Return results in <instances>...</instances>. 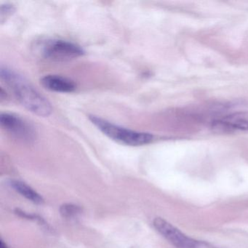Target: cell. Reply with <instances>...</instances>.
<instances>
[{
    "label": "cell",
    "instance_id": "1",
    "mask_svg": "<svg viewBox=\"0 0 248 248\" xmlns=\"http://www.w3.org/2000/svg\"><path fill=\"white\" fill-rule=\"evenodd\" d=\"M0 75L18 101L27 109L40 117H48L51 114L50 103L24 78L3 66L1 67Z\"/></svg>",
    "mask_w": 248,
    "mask_h": 248
},
{
    "label": "cell",
    "instance_id": "2",
    "mask_svg": "<svg viewBox=\"0 0 248 248\" xmlns=\"http://www.w3.org/2000/svg\"><path fill=\"white\" fill-rule=\"evenodd\" d=\"M90 120L105 136L121 144L130 146H143L150 143L153 139V136L150 133L124 128L96 116H91Z\"/></svg>",
    "mask_w": 248,
    "mask_h": 248
},
{
    "label": "cell",
    "instance_id": "3",
    "mask_svg": "<svg viewBox=\"0 0 248 248\" xmlns=\"http://www.w3.org/2000/svg\"><path fill=\"white\" fill-rule=\"evenodd\" d=\"M153 225L155 229L176 248H216L202 241L196 240L186 236L179 229L161 217H156Z\"/></svg>",
    "mask_w": 248,
    "mask_h": 248
},
{
    "label": "cell",
    "instance_id": "4",
    "mask_svg": "<svg viewBox=\"0 0 248 248\" xmlns=\"http://www.w3.org/2000/svg\"><path fill=\"white\" fill-rule=\"evenodd\" d=\"M43 56L54 62H66L80 57L85 53L80 46L62 40L47 41L43 46Z\"/></svg>",
    "mask_w": 248,
    "mask_h": 248
},
{
    "label": "cell",
    "instance_id": "5",
    "mask_svg": "<svg viewBox=\"0 0 248 248\" xmlns=\"http://www.w3.org/2000/svg\"><path fill=\"white\" fill-rule=\"evenodd\" d=\"M0 123L2 128L13 137L24 140L31 141L35 137L33 127L18 116L10 113H2Z\"/></svg>",
    "mask_w": 248,
    "mask_h": 248
},
{
    "label": "cell",
    "instance_id": "6",
    "mask_svg": "<svg viewBox=\"0 0 248 248\" xmlns=\"http://www.w3.org/2000/svg\"><path fill=\"white\" fill-rule=\"evenodd\" d=\"M41 84L46 89L56 93H72L76 89L73 81L59 75H46L42 78Z\"/></svg>",
    "mask_w": 248,
    "mask_h": 248
},
{
    "label": "cell",
    "instance_id": "7",
    "mask_svg": "<svg viewBox=\"0 0 248 248\" xmlns=\"http://www.w3.org/2000/svg\"><path fill=\"white\" fill-rule=\"evenodd\" d=\"M11 185L17 192L35 204H42L44 202L43 197L25 183L19 181H12Z\"/></svg>",
    "mask_w": 248,
    "mask_h": 248
},
{
    "label": "cell",
    "instance_id": "8",
    "mask_svg": "<svg viewBox=\"0 0 248 248\" xmlns=\"http://www.w3.org/2000/svg\"><path fill=\"white\" fill-rule=\"evenodd\" d=\"M81 213V209L78 206L74 204H63L61 207V213L65 217H73L78 216Z\"/></svg>",
    "mask_w": 248,
    "mask_h": 248
},
{
    "label": "cell",
    "instance_id": "9",
    "mask_svg": "<svg viewBox=\"0 0 248 248\" xmlns=\"http://www.w3.org/2000/svg\"><path fill=\"white\" fill-rule=\"evenodd\" d=\"M15 9L14 7L11 5H3L0 8V18H1V23H3L6 18H9L13 14H14Z\"/></svg>",
    "mask_w": 248,
    "mask_h": 248
},
{
    "label": "cell",
    "instance_id": "10",
    "mask_svg": "<svg viewBox=\"0 0 248 248\" xmlns=\"http://www.w3.org/2000/svg\"><path fill=\"white\" fill-rule=\"evenodd\" d=\"M1 248H8V245L4 242L3 240L1 241Z\"/></svg>",
    "mask_w": 248,
    "mask_h": 248
}]
</instances>
